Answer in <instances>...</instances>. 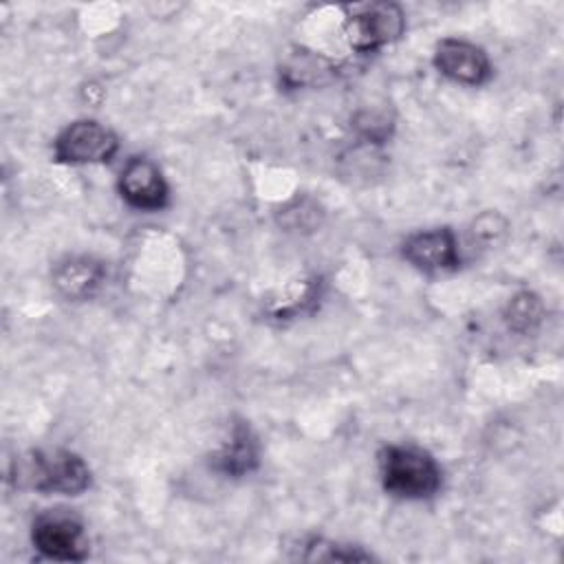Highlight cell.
Returning a JSON list of instances; mask_svg holds the SVG:
<instances>
[{
	"mask_svg": "<svg viewBox=\"0 0 564 564\" xmlns=\"http://www.w3.org/2000/svg\"><path fill=\"white\" fill-rule=\"evenodd\" d=\"M55 291L68 302L90 300L106 282V264L93 256H66L51 273Z\"/></svg>",
	"mask_w": 564,
	"mask_h": 564,
	"instance_id": "obj_9",
	"label": "cell"
},
{
	"mask_svg": "<svg viewBox=\"0 0 564 564\" xmlns=\"http://www.w3.org/2000/svg\"><path fill=\"white\" fill-rule=\"evenodd\" d=\"M379 476L386 494L401 500L432 498L443 480L436 458L410 443L386 445L379 452Z\"/></svg>",
	"mask_w": 564,
	"mask_h": 564,
	"instance_id": "obj_1",
	"label": "cell"
},
{
	"mask_svg": "<svg viewBox=\"0 0 564 564\" xmlns=\"http://www.w3.org/2000/svg\"><path fill=\"white\" fill-rule=\"evenodd\" d=\"M117 150V134L95 119H77L68 123L53 141L55 161L70 165L108 163L112 161Z\"/></svg>",
	"mask_w": 564,
	"mask_h": 564,
	"instance_id": "obj_5",
	"label": "cell"
},
{
	"mask_svg": "<svg viewBox=\"0 0 564 564\" xmlns=\"http://www.w3.org/2000/svg\"><path fill=\"white\" fill-rule=\"evenodd\" d=\"M346 37L357 53H375L405 31V13L394 2L352 4L346 7Z\"/></svg>",
	"mask_w": 564,
	"mask_h": 564,
	"instance_id": "obj_3",
	"label": "cell"
},
{
	"mask_svg": "<svg viewBox=\"0 0 564 564\" xmlns=\"http://www.w3.org/2000/svg\"><path fill=\"white\" fill-rule=\"evenodd\" d=\"M401 256L425 275L452 273L460 267L458 238L449 227H436L408 236L401 245Z\"/></svg>",
	"mask_w": 564,
	"mask_h": 564,
	"instance_id": "obj_6",
	"label": "cell"
},
{
	"mask_svg": "<svg viewBox=\"0 0 564 564\" xmlns=\"http://www.w3.org/2000/svg\"><path fill=\"white\" fill-rule=\"evenodd\" d=\"M542 317H544V304L533 291L516 293L505 308L507 328L518 335L533 333L540 326Z\"/></svg>",
	"mask_w": 564,
	"mask_h": 564,
	"instance_id": "obj_11",
	"label": "cell"
},
{
	"mask_svg": "<svg viewBox=\"0 0 564 564\" xmlns=\"http://www.w3.org/2000/svg\"><path fill=\"white\" fill-rule=\"evenodd\" d=\"M117 187L126 205L139 212H159L170 200L167 181L148 156H130L119 172Z\"/></svg>",
	"mask_w": 564,
	"mask_h": 564,
	"instance_id": "obj_7",
	"label": "cell"
},
{
	"mask_svg": "<svg viewBox=\"0 0 564 564\" xmlns=\"http://www.w3.org/2000/svg\"><path fill=\"white\" fill-rule=\"evenodd\" d=\"M474 236L482 242H494L498 240L505 231H507V220L496 214V212H487V214H480L474 223Z\"/></svg>",
	"mask_w": 564,
	"mask_h": 564,
	"instance_id": "obj_13",
	"label": "cell"
},
{
	"mask_svg": "<svg viewBox=\"0 0 564 564\" xmlns=\"http://www.w3.org/2000/svg\"><path fill=\"white\" fill-rule=\"evenodd\" d=\"M258 465H260L258 436L245 421L234 423L229 441H225L223 447L212 456V467L229 478H240L258 469Z\"/></svg>",
	"mask_w": 564,
	"mask_h": 564,
	"instance_id": "obj_10",
	"label": "cell"
},
{
	"mask_svg": "<svg viewBox=\"0 0 564 564\" xmlns=\"http://www.w3.org/2000/svg\"><path fill=\"white\" fill-rule=\"evenodd\" d=\"M26 485L42 494L79 496L90 487V467L68 449H37L24 463Z\"/></svg>",
	"mask_w": 564,
	"mask_h": 564,
	"instance_id": "obj_2",
	"label": "cell"
},
{
	"mask_svg": "<svg viewBox=\"0 0 564 564\" xmlns=\"http://www.w3.org/2000/svg\"><path fill=\"white\" fill-rule=\"evenodd\" d=\"M300 560H337V562H357V560H372L370 553L361 551L359 546H348V544H339V542H330L324 538H311L302 544L300 551Z\"/></svg>",
	"mask_w": 564,
	"mask_h": 564,
	"instance_id": "obj_12",
	"label": "cell"
},
{
	"mask_svg": "<svg viewBox=\"0 0 564 564\" xmlns=\"http://www.w3.org/2000/svg\"><path fill=\"white\" fill-rule=\"evenodd\" d=\"M33 546L48 560L79 562L88 555L84 522L68 509H46L31 524Z\"/></svg>",
	"mask_w": 564,
	"mask_h": 564,
	"instance_id": "obj_4",
	"label": "cell"
},
{
	"mask_svg": "<svg viewBox=\"0 0 564 564\" xmlns=\"http://www.w3.org/2000/svg\"><path fill=\"white\" fill-rule=\"evenodd\" d=\"M434 66L443 77L465 86H482L494 73L485 48L458 37H445L436 44Z\"/></svg>",
	"mask_w": 564,
	"mask_h": 564,
	"instance_id": "obj_8",
	"label": "cell"
}]
</instances>
